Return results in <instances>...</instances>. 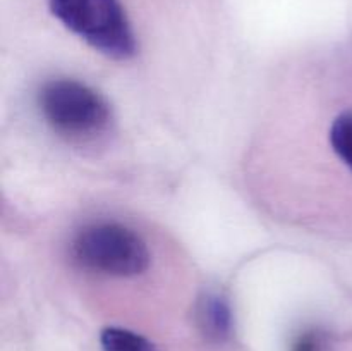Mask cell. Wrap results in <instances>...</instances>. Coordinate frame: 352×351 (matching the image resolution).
<instances>
[{
	"label": "cell",
	"instance_id": "cell-5",
	"mask_svg": "<svg viewBox=\"0 0 352 351\" xmlns=\"http://www.w3.org/2000/svg\"><path fill=\"white\" fill-rule=\"evenodd\" d=\"M103 351H157L150 339L124 327H105L100 332Z\"/></svg>",
	"mask_w": 352,
	"mask_h": 351
},
{
	"label": "cell",
	"instance_id": "cell-4",
	"mask_svg": "<svg viewBox=\"0 0 352 351\" xmlns=\"http://www.w3.org/2000/svg\"><path fill=\"white\" fill-rule=\"evenodd\" d=\"M195 322L208 343H227L234 332V313L229 299L222 292L205 291L196 301Z\"/></svg>",
	"mask_w": 352,
	"mask_h": 351
},
{
	"label": "cell",
	"instance_id": "cell-1",
	"mask_svg": "<svg viewBox=\"0 0 352 351\" xmlns=\"http://www.w3.org/2000/svg\"><path fill=\"white\" fill-rule=\"evenodd\" d=\"M52 16L85 43L116 61L136 55L138 40L122 0H47Z\"/></svg>",
	"mask_w": 352,
	"mask_h": 351
},
{
	"label": "cell",
	"instance_id": "cell-2",
	"mask_svg": "<svg viewBox=\"0 0 352 351\" xmlns=\"http://www.w3.org/2000/svg\"><path fill=\"white\" fill-rule=\"evenodd\" d=\"M71 253L82 268L110 277H136L151 264L146 241L119 222H95L82 227L72 240Z\"/></svg>",
	"mask_w": 352,
	"mask_h": 351
},
{
	"label": "cell",
	"instance_id": "cell-3",
	"mask_svg": "<svg viewBox=\"0 0 352 351\" xmlns=\"http://www.w3.org/2000/svg\"><path fill=\"white\" fill-rule=\"evenodd\" d=\"M38 107L48 126L71 140H93L109 129L112 109L96 89L71 78L45 83Z\"/></svg>",
	"mask_w": 352,
	"mask_h": 351
},
{
	"label": "cell",
	"instance_id": "cell-7",
	"mask_svg": "<svg viewBox=\"0 0 352 351\" xmlns=\"http://www.w3.org/2000/svg\"><path fill=\"white\" fill-rule=\"evenodd\" d=\"M291 351H323V337L318 330H305L292 344Z\"/></svg>",
	"mask_w": 352,
	"mask_h": 351
},
{
	"label": "cell",
	"instance_id": "cell-6",
	"mask_svg": "<svg viewBox=\"0 0 352 351\" xmlns=\"http://www.w3.org/2000/svg\"><path fill=\"white\" fill-rule=\"evenodd\" d=\"M329 141L333 153L352 171V112H342L333 119Z\"/></svg>",
	"mask_w": 352,
	"mask_h": 351
}]
</instances>
